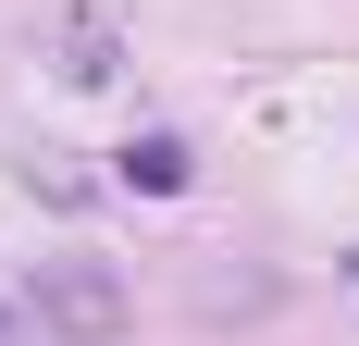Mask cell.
<instances>
[{
	"instance_id": "1",
	"label": "cell",
	"mask_w": 359,
	"mask_h": 346,
	"mask_svg": "<svg viewBox=\"0 0 359 346\" xmlns=\"http://www.w3.org/2000/svg\"><path fill=\"white\" fill-rule=\"evenodd\" d=\"M37 321L74 334V346H111L124 334V284H111L100 260H50V272H37Z\"/></svg>"
},
{
	"instance_id": "2",
	"label": "cell",
	"mask_w": 359,
	"mask_h": 346,
	"mask_svg": "<svg viewBox=\"0 0 359 346\" xmlns=\"http://www.w3.org/2000/svg\"><path fill=\"white\" fill-rule=\"evenodd\" d=\"M124 186L174 198V186H186V137H137V148H124Z\"/></svg>"
},
{
	"instance_id": "3",
	"label": "cell",
	"mask_w": 359,
	"mask_h": 346,
	"mask_svg": "<svg viewBox=\"0 0 359 346\" xmlns=\"http://www.w3.org/2000/svg\"><path fill=\"white\" fill-rule=\"evenodd\" d=\"M0 334H13V310H0Z\"/></svg>"
}]
</instances>
